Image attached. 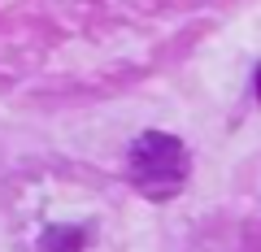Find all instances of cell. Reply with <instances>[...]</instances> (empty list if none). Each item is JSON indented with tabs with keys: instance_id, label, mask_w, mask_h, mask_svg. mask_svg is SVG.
I'll return each mask as SVG.
<instances>
[{
	"instance_id": "obj_1",
	"label": "cell",
	"mask_w": 261,
	"mask_h": 252,
	"mask_svg": "<svg viewBox=\"0 0 261 252\" xmlns=\"http://www.w3.org/2000/svg\"><path fill=\"white\" fill-rule=\"evenodd\" d=\"M126 178L152 200L174 196L187 183V148L174 135H157V131L140 135L126 152Z\"/></svg>"
},
{
	"instance_id": "obj_2",
	"label": "cell",
	"mask_w": 261,
	"mask_h": 252,
	"mask_svg": "<svg viewBox=\"0 0 261 252\" xmlns=\"http://www.w3.org/2000/svg\"><path fill=\"white\" fill-rule=\"evenodd\" d=\"M87 239L79 226H48L44 235H39V252H83Z\"/></svg>"
},
{
	"instance_id": "obj_3",
	"label": "cell",
	"mask_w": 261,
	"mask_h": 252,
	"mask_svg": "<svg viewBox=\"0 0 261 252\" xmlns=\"http://www.w3.org/2000/svg\"><path fill=\"white\" fill-rule=\"evenodd\" d=\"M257 96H261V70H257Z\"/></svg>"
}]
</instances>
